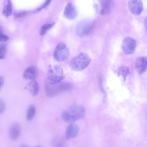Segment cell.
Returning a JSON list of instances; mask_svg holds the SVG:
<instances>
[{
    "instance_id": "cell-25",
    "label": "cell",
    "mask_w": 147,
    "mask_h": 147,
    "mask_svg": "<svg viewBox=\"0 0 147 147\" xmlns=\"http://www.w3.org/2000/svg\"><path fill=\"white\" fill-rule=\"evenodd\" d=\"M4 83V80L3 77L0 76V90L3 86Z\"/></svg>"
},
{
    "instance_id": "cell-27",
    "label": "cell",
    "mask_w": 147,
    "mask_h": 147,
    "mask_svg": "<svg viewBox=\"0 0 147 147\" xmlns=\"http://www.w3.org/2000/svg\"><path fill=\"white\" fill-rule=\"evenodd\" d=\"M36 147H42L41 146H36Z\"/></svg>"
},
{
    "instance_id": "cell-17",
    "label": "cell",
    "mask_w": 147,
    "mask_h": 147,
    "mask_svg": "<svg viewBox=\"0 0 147 147\" xmlns=\"http://www.w3.org/2000/svg\"><path fill=\"white\" fill-rule=\"evenodd\" d=\"M129 68L125 65L120 66L118 69V75L122 77L124 81H125L127 76L129 74Z\"/></svg>"
},
{
    "instance_id": "cell-9",
    "label": "cell",
    "mask_w": 147,
    "mask_h": 147,
    "mask_svg": "<svg viewBox=\"0 0 147 147\" xmlns=\"http://www.w3.org/2000/svg\"><path fill=\"white\" fill-rule=\"evenodd\" d=\"M100 15L105 16L109 14L113 10L114 2L112 0L100 1Z\"/></svg>"
},
{
    "instance_id": "cell-18",
    "label": "cell",
    "mask_w": 147,
    "mask_h": 147,
    "mask_svg": "<svg viewBox=\"0 0 147 147\" xmlns=\"http://www.w3.org/2000/svg\"><path fill=\"white\" fill-rule=\"evenodd\" d=\"M36 109L33 105H30L28 109L26 114V119L28 121L32 120L34 118L36 113Z\"/></svg>"
},
{
    "instance_id": "cell-3",
    "label": "cell",
    "mask_w": 147,
    "mask_h": 147,
    "mask_svg": "<svg viewBox=\"0 0 147 147\" xmlns=\"http://www.w3.org/2000/svg\"><path fill=\"white\" fill-rule=\"evenodd\" d=\"M91 61L90 57L88 54L81 53L71 59L69 63V67L73 70L80 71L86 68Z\"/></svg>"
},
{
    "instance_id": "cell-16",
    "label": "cell",
    "mask_w": 147,
    "mask_h": 147,
    "mask_svg": "<svg viewBox=\"0 0 147 147\" xmlns=\"http://www.w3.org/2000/svg\"><path fill=\"white\" fill-rule=\"evenodd\" d=\"M12 3L10 1H6L2 13L6 17L8 18L12 14Z\"/></svg>"
},
{
    "instance_id": "cell-6",
    "label": "cell",
    "mask_w": 147,
    "mask_h": 147,
    "mask_svg": "<svg viewBox=\"0 0 147 147\" xmlns=\"http://www.w3.org/2000/svg\"><path fill=\"white\" fill-rule=\"evenodd\" d=\"M69 51L68 48L64 43L60 42L56 45L53 53V56L57 61H65L69 57Z\"/></svg>"
},
{
    "instance_id": "cell-1",
    "label": "cell",
    "mask_w": 147,
    "mask_h": 147,
    "mask_svg": "<svg viewBox=\"0 0 147 147\" xmlns=\"http://www.w3.org/2000/svg\"><path fill=\"white\" fill-rule=\"evenodd\" d=\"M85 113V109L83 107L74 105L64 110L62 113L61 117L65 122L70 124L82 118Z\"/></svg>"
},
{
    "instance_id": "cell-24",
    "label": "cell",
    "mask_w": 147,
    "mask_h": 147,
    "mask_svg": "<svg viewBox=\"0 0 147 147\" xmlns=\"http://www.w3.org/2000/svg\"><path fill=\"white\" fill-rule=\"evenodd\" d=\"M5 108V104L4 101L0 98V114L2 113L4 111Z\"/></svg>"
},
{
    "instance_id": "cell-14",
    "label": "cell",
    "mask_w": 147,
    "mask_h": 147,
    "mask_svg": "<svg viewBox=\"0 0 147 147\" xmlns=\"http://www.w3.org/2000/svg\"><path fill=\"white\" fill-rule=\"evenodd\" d=\"M37 69L36 67L33 65L28 67L25 70L23 76L24 78L28 80H34L36 77Z\"/></svg>"
},
{
    "instance_id": "cell-26",
    "label": "cell",
    "mask_w": 147,
    "mask_h": 147,
    "mask_svg": "<svg viewBox=\"0 0 147 147\" xmlns=\"http://www.w3.org/2000/svg\"><path fill=\"white\" fill-rule=\"evenodd\" d=\"M20 147H28L26 145H21L20 146Z\"/></svg>"
},
{
    "instance_id": "cell-8",
    "label": "cell",
    "mask_w": 147,
    "mask_h": 147,
    "mask_svg": "<svg viewBox=\"0 0 147 147\" xmlns=\"http://www.w3.org/2000/svg\"><path fill=\"white\" fill-rule=\"evenodd\" d=\"M128 8L133 14L139 15L143 10L142 2L140 0H132L128 1L127 3Z\"/></svg>"
},
{
    "instance_id": "cell-2",
    "label": "cell",
    "mask_w": 147,
    "mask_h": 147,
    "mask_svg": "<svg viewBox=\"0 0 147 147\" xmlns=\"http://www.w3.org/2000/svg\"><path fill=\"white\" fill-rule=\"evenodd\" d=\"M72 85L68 82H60L54 84H50L46 80L45 84V90L47 96L53 97L61 92L70 90Z\"/></svg>"
},
{
    "instance_id": "cell-4",
    "label": "cell",
    "mask_w": 147,
    "mask_h": 147,
    "mask_svg": "<svg viewBox=\"0 0 147 147\" xmlns=\"http://www.w3.org/2000/svg\"><path fill=\"white\" fill-rule=\"evenodd\" d=\"M47 77V80L50 84H54L61 82L65 78L63 69L57 65H49Z\"/></svg>"
},
{
    "instance_id": "cell-12",
    "label": "cell",
    "mask_w": 147,
    "mask_h": 147,
    "mask_svg": "<svg viewBox=\"0 0 147 147\" xmlns=\"http://www.w3.org/2000/svg\"><path fill=\"white\" fill-rule=\"evenodd\" d=\"M80 128L78 125L76 124H70L67 127L66 131V138L69 140L76 138L79 131Z\"/></svg>"
},
{
    "instance_id": "cell-21",
    "label": "cell",
    "mask_w": 147,
    "mask_h": 147,
    "mask_svg": "<svg viewBox=\"0 0 147 147\" xmlns=\"http://www.w3.org/2000/svg\"><path fill=\"white\" fill-rule=\"evenodd\" d=\"M28 13V11H20L14 12L13 16L16 18H18L22 17Z\"/></svg>"
},
{
    "instance_id": "cell-15",
    "label": "cell",
    "mask_w": 147,
    "mask_h": 147,
    "mask_svg": "<svg viewBox=\"0 0 147 147\" xmlns=\"http://www.w3.org/2000/svg\"><path fill=\"white\" fill-rule=\"evenodd\" d=\"M25 89L29 91L33 96H36L38 94L39 87L37 82L35 80H32L25 87Z\"/></svg>"
},
{
    "instance_id": "cell-20",
    "label": "cell",
    "mask_w": 147,
    "mask_h": 147,
    "mask_svg": "<svg viewBox=\"0 0 147 147\" xmlns=\"http://www.w3.org/2000/svg\"><path fill=\"white\" fill-rule=\"evenodd\" d=\"M6 50L7 47L5 45H0V59H3L5 58Z\"/></svg>"
},
{
    "instance_id": "cell-22",
    "label": "cell",
    "mask_w": 147,
    "mask_h": 147,
    "mask_svg": "<svg viewBox=\"0 0 147 147\" xmlns=\"http://www.w3.org/2000/svg\"><path fill=\"white\" fill-rule=\"evenodd\" d=\"M51 1L50 0H46L40 7L34 10L33 12L36 13L40 11L42 9L45 8L47 6L51 3Z\"/></svg>"
},
{
    "instance_id": "cell-11",
    "label": "cell",
    "mask_w": 147,
    "mask_h": 147,
    "mask_svg": "<svg viewBox=\"0 0 147 147\" xmlns=\"http://www.w3.org/2000/svg\"><path fill=\"white\" fill-rule=\"evenodd\" d=\"M147 64L146 57L142 56L138 58L135 63V68L137 72L140 74L144 73L146 70Z\"/></svg>"
},
{
    "instance_id": "cell-5",
    "label": "cell",
    "mask_w": 147,
    "mask_h": 147,
    "mask_svg": "<svg viewBox=\"0 0 147 147\" xmlns=\"http://www.w3.org/2000/svg\"><path fill=\"white\" fill-rule=\"evenodd\" d=\"M94 26V21L92 20L83 21L77 26L76 29V34L81 37L87 36L92 32Z\"/></svg>"
},
{
    "instance_id": "cell-23",
    "label": "cell",
    "mask_w": 147,
    "mask_h": 147,
    "mask_svg": "<svg viewBox=\"0 0 147 147\" xmlns=\"http://www.w3.org/2000/svg\"><path fill=\"white\" fill-rule=\"evenodd\" d=\"M9 39V37L3 34L1 30H0V41H6Z\"/></svg>"
},
{
    "instance_id": "cell-19",
    "label": "cell",
    "mask_w": 147,
    "mask_h": 147,
    "mask_svg": "<svg viewBox=\"0 0 147 147\" xmlns=\"http://www.w3.org/2000/svg\"><path fill=\"white\" fill-rule=\"evenodd\" d=\"M55 24V22L46 24L42 25L41 27L40 34L41 36L44 35L48 30L52 28Z\"/></svg>"
},
{
    "instance_id": "cell-13",
    "label": "cell",
    "mask_w": 147,
    "mask_h": 147,
    "mask_svg": "<svg viewBox=\"0 0 147 147\" xmlns=\"http://www.w3.org/2000/svg\"><path fill=\"white\" fill-rule=\"evenodd\" d=\"M21 131L20 124L17 123H13L9 129V135L10 138L13 140H17L19 137Z\"/></svg>"
},
{
    "instance_id": "cell-10",
    "label": "cell",
    "mask_w": 147,
    "mask_h": 147,
    "mask_svg": "<svg viewBox=\"0 0 147 147\" xmlns=\"http://www.w3.org/2000/svg\"><path fill=\"white\" fill-rule=\"evenodd\" d=\"M77 15V9L73 3H69L65 6L63 12L64 17L67 19L73 20Z\"/></svg>"
},
{
    "instance_id": "cell-7",
    "label": "cell",
    "mask_w": 147,
    "mask_h": 147,
    "mask_svg": "<svg viewBox=\"0 0 147 147\" xmlns=\"http://www.w3.org/2000/svg\"><path fill=\"white\" fill-rule=\"evenodd\" d=\"M136 45V41L134 39L129 36H127L123 40L121 47L125 54L130 55L134 52Z\"/></svg>"
}]
</instances>
